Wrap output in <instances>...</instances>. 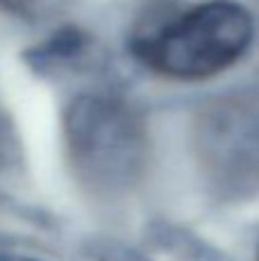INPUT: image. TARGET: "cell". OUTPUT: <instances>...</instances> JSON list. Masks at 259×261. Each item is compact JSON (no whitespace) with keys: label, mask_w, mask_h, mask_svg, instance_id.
<instances>
[{"label":"cell","mask_w":259,"mask_h":261,"mask_svg":"<svg viewBox=\"0 0 259 261\" xmlns=\"http://www.w3.org/2000/svg\"><path fill=\"white\" fill-rule=\"evenodd\" d=\"M64 140L76 174L96 190L133 186L147 161V128L115 94H83L64 115Z\"/></svg>","instance_id":"7a4b0ae2"},{"label":"cell","mask_w":259,"mask_h":261,"mask_svg":"<svg viewBox=\"0 0 259 261\" xmlns=\"http://www.w3.org/2000/svg\"><path fill=\"white\" fill-rule=\"evenodd\" d=\"M37 3L39 0H0V9H7V12H28Z\"/></svg>","instance_id":"5b68a950"},{"label":"cell","mask_w":259,"mask_h":261,"mask_svg":"<svg viewBox=\"0 0 259 261\" xmlns=\"http://www.w3.org/2000/svg\"><path fill=\"white\" fill-rule=\"evenodd\" d=\"M255 23L234 0H206L133 37V55L154 73L174 81L218 76L246 55Z\"/></svg>","instance_id":"6da1fadb"},{"label":"cell","mask_w":259,"mask_h":261,"mask_svg":"<svg viewBox=\"0 0 259 261\" xmlns=\"http://www.w3.org/2000/svg\"><path fill=\"white\" fill-rule=\"evenodd\" d=\"M81 261H147L145 257H140L138 252L128 248L115 243H106V245H92L85 252L81 254Z\"/></svg>","instance_id":"277c9868"},{"label":"cell","mask_w":259,"mask_h":261,"mask_svg":"<svg viewBox=\"0 0 259 261\" xmlns=\"http://www.w3.org/2000/svg\"><path fill=\"white\" fill-rule=\"evenodd\" d=\"M0 261H39V259L25 257V254H12V252H0Z\"/></svg>","instance_id":"8992f818"},{"label":"cell","mask_w":259,"mask_h":261,"mask_svg":"<svg viewBox=\"0 0 259 261\" xmlns=\"http://www.w3.org/2000/svg\"><path fill=\"white\" fill-rule=\"evenodd\" d=\"M197 149L223 186H259V106L241 99L206 106L197 119Z\"/></svg>","instance_id":"3957f363"},{"label":"cell","mask_w":259,"mask_h":261,"mask_svg":"<svg viewBox=\"0 0 259 261\" xmlns=\"http://www.w3.org/2000/svg\"><path fill=\"white\" fill-rule=\"evenodd\" d=\"M257 261H259V245H257Z\"/></svg>","instance_id":"52a82bcc"}]
</instances>
